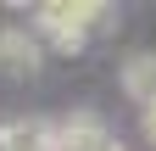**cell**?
I'll return each mask as SVG.
<instances>
[{
  "label": "cell",
  "instance_id": "obj_1",
  "mask_svg": "<svg viewBox=\"0 0 156 151\" xmlns=\"http://www.w3.org/2000/svg\"><path fill=\"white\" fill-rule=\"evenodd\" d=\"M106 6H89V0H50V6H39V34L50 39V50H62V56H78L89 39V23H101Z\"/></svg>",
  "mask_w": 156,
  "mask_h": 151
},
{
  "label": "cell",
  "instance_id": "obj_2",
  "mask_svg": "<svg viewBox=\"0 0 156 151\" xmlns=\"http://www.w3.org/2000/svg\"><path fill=\"white\" fill-rule=\"evenodd\" d=\"M39 62H45V50H39L34 34H23V28H0V79H34Z\"/></svg>",
  "mask_w": 156,
  "mask_h": 151
},
{
  "label": "cell",
  "instance_id": "obj_3",
  "mask_svg": "<svg viewBox=\"0 0 156 151\" xmlns=\"http://www.w3.org/2000/svg\"><path fill=\"white\" fill-rule=\"evenodd\" d=\"M50 151H117V140L101 129V118H67L62 129H50Z\"/></svg>",
  "mask_w": 156,
  "mask_h": 151
},
{
  "label": "cell",
  "instance_id": "obj_4",
  "mask_svg": "<svg viewBox=\"0 0 156 151\" xmlns=\"http://www.w3.org/2000/svg\"><path fill=\"white\" fill-rule=\"evenodd\" d=\"M123 90H128L140 106L156 101V50H134L128 62H123Z\"/></svg>",
  "mask_w": 156,
  "mask_h": 151
},
{
  "label": "cell",
  "instance_id": "obj_5",
  "mask_svg": "<svg viewBox=\"0 0 156 151\" xmlns=\"http://www.w3.org/2000/svg\"><path fill=\"white\" fill-rule=\"evenodd\" d=\"M0 151H50V123H39V118L0 123Z\"/></svg>",
  "mask_w": 156,
  "mask_h": 151
},
{
  "label": "cell",
  "instance_id": "obj_6",
  "mask_svg": "<svg viewBox=\"0 0 156 151\" xmlns=\"http://www.w3.org/2000/svg\"><path fill=\"white\" fill-rule=\"evenodd\" d=\"M145 140H151V145H156V101H151V106H145Z\"/></svg>",
  "mask_w": 156,
  "mask_h": 151
}]
</instances>
